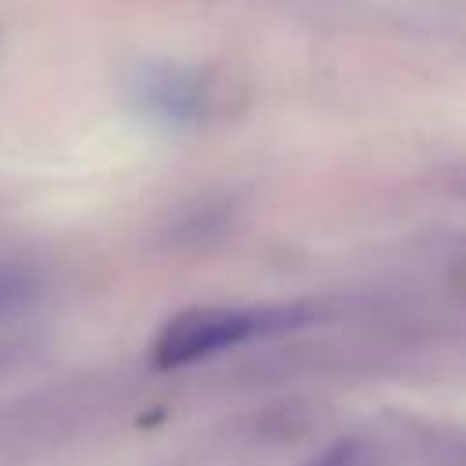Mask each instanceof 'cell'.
Here are the masks:
<instances>
[{
  "label": "cell",
  "mask_w": 466,
  "mask_h": 466,
  "mask_svg": "<svg viewBox=\"0 0 466 466\" xmlns=\"http://www.w3.org/2000/svg\"><path fill=\"white\" fill-rule=\"evenodd\" d=\"M299 309H226V306H208V309H186L171 317L153 346V364L157 368H182L204 357H215L229 346H240L255 335L280 331L299 324Z\"/></svg>",
  "instance_id": "cell-1"
},
{
  "label": "cell",
  "mask_w": 466,
  "mask_h": 466,
  "mask_svg": "<svg viewBox=\"0 0 466 466\" xmlns=\"http://www.w3.org/2000/svg\"><path fill=\"white\" fill-rule=\"evenodd\" d=\"M127 98L146 120L171 131H186L197 127L208 113V80L193 66L138 62L127 73Z\"/></svg>",
  "instance_id": "cell-2"
},
{
  "label": "cell",
  "mask_w": 466,
  "mask_h": 466,
  "mask_svg": "<svg viewBox=\"0 0 466 466\" xmlns=\"http://www.w3.org/2000/svg\"><path fill=\"white\" fill-rule=\"evenodd\" d=\"M29 295V277L22 269H11V266H0V309L22 302Z\"/></svg>",
  "instance_id": "cell-3"
}]
</instances>
